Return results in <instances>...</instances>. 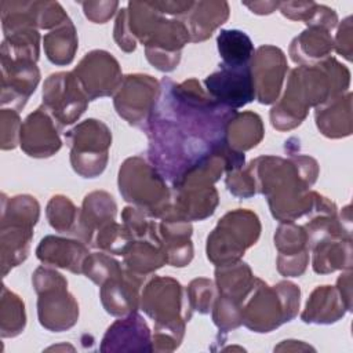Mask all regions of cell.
I'll list each match as a JSON object with an SVG mask.
<instances>
[{
  "label": "cell",
  "instance_id": "1",
  "mask_svg": "<svg viewBox=\"0 0 353 353\" xmlns=\"http://www.w3.org/2000/svg\"><path fill=\"white\" fill-rule=\"evenodd\" d=\"M237 112L212 99L190 79H163L145 131L152 165L172 185L204 167L226 146V131Z\"/></svg>",
  "mask_w": 353,
  "mask_h": 353
},
{
  "label": "cell",
  "instance_id": "2",
  "mask_svg": "<svg viewBox=\"0 0 353 353\" xmlns=\"http://www.w3.org/2000/svg\"><path fill=\"white\" fill-rule=\"evenodd\" d=\"M349 70L334 58L292 69L284 97L270 112L273 127L290 130L299 125L309 106L319 108L339 97L349 87Z\"/></svg>",
  "mask_w": 353,
  "mask_h": 353
},
{
  "label": "cell",
  "instance_id": "3",
  "mask_svg": "<svg viewBox=\"0 0 353 353\" xmlns=\"http://www.w3.org/2000/svg\"><path fill=\"white\" fill-rule=\"evenodd\" d=\"M141 301L142 309L156 321L154 342L164 343L161 350H170L168 343L178 347L185 321L192 316V312L183 309L182 285L171 277H154L146 284Z\"/></svg>",
  "mask_w": 353,
  "mask_h": 353
},
{
  "label": "cell",
  "instance_id": "4",
  "mask_svg": "<svg viewBox=\"0 0 353 353\" xmlns=\"http://www.w3.org/2000/svg\"><path fill=\"white\" fill-rule=\"evenodd\" d=\"M250 301L243 307V323L256 332H269L285 321L294 319L299 307V288L281 281L269 287L255 279Z\"/></svg>",
  "mask_w": 353,
  "mask_h": 353
},
{
  "label": "cell",
  "instance_id": "5",
  "mask_svg": "<svg viewBox=\"0 0 353 353\" xmlns=\"http://www.w3.org/2000/svg\"><path fill=\"white\" fill-rule=\"evenodd\" d=\"M119 189L149 216L161 218L171 207L170 192L160 172L142 157L127 159L119 171Z\"/></svg>",
  "mask_w": 353,
  "mask_h": 353
},
{
  "label": "cell",
  "instance_id": "6",
  "mask_svg": "<svg viewBox=\"0 0 353 353\" xmlns=\"http://www.w3.org/2000/svg\"><path fill=\"white\" fill-rule=\"evenodd\" d=\"M258 216L248 210H234L219 219L207 239V256L216 266L237 262L259 237Z\"/></svg>",
  "mask_w": 353,
  "mask_h": 353
},
{
  "label": "cell",
  "instance_id": "7",
  "mask_svg": "<svg viewBox=\"0 0 353 353\" xmlns=\"http://www.w3.org/2000/svg\"><path fill=\"white\" fill-rule=\"evenodd\" d=\"M33 284L39 294L37 312L40 324L57 332L74 325L79 317V305L74 296L68 292L65 277L41 266L33 274Z\"/></svg>",
  "mask_w": 353,
  "mask_h": 353
},
{
  "label": "cell",
  "instance_id": "8",
  "mask_svg": "<svg viewBox=\"0 0 353 353\" xmlns=\"http://www.w3.org/2000/svg\"><path fill=\"white\" fill-rule=\"evenodd\" d=\"M8 208L3 204L1 216V251L3 274L7 266L12 268L26 259L29 254L33 226L39 219V203L30 196H17L8 201Z\"/></svg>",
  "mask_w": 353,
  "mask_h": 353
},
{
  "label": "cell",
  "instance_id": "9",
  "mask_svg": "<svg viewBox=\"0 0 353 353\" xmlns=\"http://www.w3.org/2000/svg\"><path fill=\"white\" fill-rule=\"evenodd\" d=\"M65 138L72 149L70 161L77 174L84 178H94L105 170L112 134L102 121L84 120L68 131Z\"/></svg>",
  "mask_w": 353,
  "mask_h": 353
},
{
  "label": "cell",
  "instance_id": "10",
  "mask_svg": "<svg viewBox=\"0 0 353 353\" xmlns=\"http://www.w3.org/2000/svg\"><path fill=\"white\" fill-rule=\"evenodd\" d=\"M88 101L73 72L54 73L44 83L43 106L59 127L74 123Z\"/></svg>",
  "mask_w": 353,
  "mask_h": 353
},
{
  "label": "cell",
  "instance_id": "11",
  "mask_svg": "<svg viewBox=\"0 0 353 353\" xmlns=\"http://www.w3.org/2000/svg\"><path fill=\"white\" fill-rule=\"evenodd\" d=\"M159 88V83L149 74L125 76L114 97L117 113L131 125L145 128Z\"/></svg>",
  "mask_w": 353,
  "mask_h": 353
},
{
  "label": "cell",
  "instance_id": "12",
  "mask_svg": "<svg viewBox=\"0 0 353 353\" xmlns=\"http://www.w3.org/2000/svg\"><path fill=\"white\" fill-rule=\"evenodd\" d=\"M204 84L212 99L233 110L247 105L255 98L250 65L234 68L221 63L219 70L207 76Z\"/></svg>",
  "mask_w": 353,
  "mask_h": 353
},
{
  "label": "cell",
  "instance_id": "13",
  "mask_svg": "<svg viewBox=\"0 0 353 353\" xmlns=\"http://www.w3.org/2000/svg\"><path fill=\"white\" fill-rule=\"evenodd\" d=\"M73 73L90 101L113 94L123 81L117 61L102 50L85 54Z\"/></svg>",
  "mask_w": 353,
  "mask_h": 353
},
{
  "label": "cell",
  "instance_id": "14",
  "mask_svg": "<svg viewBox=\"0 0 353 353\" xmlns=\"http://www.w3.org/2000/svg\"><path fill=\"white\" fill-rule=\"evenodd\" d=\"M250 68L255 98L261 103H273L279 97L288 69L283 51L273 46H262L256 50V54H254Z\"/></svg>",
  "mask_w": 353,
  "mask_h": 353
},
{
  "label": "cell",
  "instance_id": "15",
  "mask_svg": "<svg viewBox=\"0 0 353 353\" xmlns=\"http://www.w3.org/2000/svg\"><path fill=\"white\" fill-rule=\"evenodd\" d=\"M58 127L46 108H39L28 116L21 127V148L32 157L52 156L61 148Z\"/></svg>",
  "mask_w": 353,
  "mask_h": 353
},
{
  "label": "cell",
  "instance_id": "16",
  "mask_svg": "<svg viewBox=\"0 0 353 353\" xmlns=\"http://www.w3.org/2000/svg\"><path fill=\"white\" fill-rule=\"evenodd\" d=\"M143 279L125 268L106 280L101 285V299L106 312L113 316H125L137 312L139 305L138 291Z\"/></svg>",
  "mask_w": 353,
  "mask_h": 353
},
{
  "label": "cell",
  "instance_id": "17",
  "mask_svg": "<svg viewBox=\"0 0 353 353\" xmlns=\"http://www.w3.org/2000/svg\"><path fill=\"white\" fill-rule=\"evenodd\" d=\"M3 63V105L15 103L17 109L23 108L29 95L34 91L39 83V69L34 61L30 59H12L1 57Z\"/></svg>",
  "mask_w": 353,
  "mask_h": 353
},
{
  "label": "cell",
  "instance_id": "18",
  "mask_svg": "<svg viewBox=\"0 0 353 353\" xmlns=\"http://www.w3.org/2000/svg\"><path fill=\"white\" fill-rule=\"evenodd\" d=\"M274 243L280 251L279 256L287 255L284 259H279V272L296 277L303 273L307 263L309 241L306 230L291 222L281 225L274 236Z\"/></svg>",
  "mask_w": 353,
  "mask_h": 353
},
{
  "label": "cell",
  "instance_id": "19",
  "mask_svg": "<svg viewBox=\"0 0 353 353\" xmlns=\"http://www.w3.org/2000/svg\"><path fill=\"white\" fill-rule=\"evenodd\" d=\"M150 343L146 323L134 312L108 328L101 350H153Z\"/></svg>",
  "mask_w": 353,
  "mask_h": 353
},
{
  "label": "cell",
  "instance_id": "20",
  "mask_svg": "<svg viewBox=\"0 0 353 353\" xmlns=\"http://www.w3.org/2000/svg\"><path fill=\"white\" fill-rule=\"evenodd\" d=\"M36 254L41 262L68 269L73 273H83L84 262L90 255L88 248L83 243L54 236L44 237Z\"/></svg>",
  "mask_w": 353,
  "mask_h": 353
},
{
  "label": "cell",
  "instance_id": "21",
  "mask_svg": "<svg viewBox=\"0 0 353 353\" xmlns=\"http://www.w3.org/2000/svg\"><path fill=\"white\" fill-rule=\"evenodd\" d=\"M114 215L116 203L112 196L105 192H92L87 194L79 218L77 234L84 243H91L98 230L114 221Z\"/></svg>",
  "mask_w": 353,
  "mask_h": 353
},
{
  "label": "cell",
  "instance_id": "22",
  "mask_svg": "<svg viewBox=\"0 0 353 353\" xmlns=\"http://www.w3.org/2000/svg\"><path fill=\"white\" fill-rule=\"evenodd\" d=\"M219 296L241 305L247 295L252 291L255 277L244 262H233L218 266L215 270Z\"/></svg>",
  "mask_w": 353,
  "mask_h": 353
},
{
  "label": "cell",
  "instance_id": "23",
  "mask_svg": "<svg viewBox=\"0 0 353 353\" xmlns=\"http://www.w3.org/2000/svg\"><path fill=\"white\" fill-rule=\"evenodd\" d=\"M229 15L228 3H193L185 22L190 41H201L211 36L212 30L222 25Z\"/></svg>",
  "mask_w": 353,
  "mask_h": 353
},
{
  "label": "cell",
  "instance_id": "24",
  "mask_svg": "<svg viewBox=\"0 0 353 353\" xmlns=\"http://www.w3.org/2000/svg\"><path fill=\"white\" fill-rule=\"evenodd\" d=\"M341 292L330 285L319 287L313 291L302 314L305 323L330 324L345 314V299L339 301Z\"/></svg>",
  "mask_w": 353,
  "mask_h": 353
},
{
  "label": "cell",
  "instance_id": "25",
  "mask_svg": "<svg viewBox=\"0 0 353 353\" xmlns=\"http://www.w3.org/2000/svg\"><path fill=\"white\" fill-rule=\"evenodd\" d=\"M123 255L125 268L142 277L167 263L161 243L150 239L134 240Z\"/></svg>",
  "mask_w": 353,
  "mask_h": 353
},
{
  "label": "cell",
  "instance_id": "26",
  "mask_svg": "<svg viewBox=\"0 0 353 353\" xmlns=\"http://www.w3.org/2000/svg\"><path fill=\"white\" fill-rule=\"evenodd\" d=\"M313 270L316 273H330L343 266L350 269V239L343 236H330L312 245Z\"/></svg>",
  "mask_w": 353,
  "mask_h": 353
},
{
  "label": "cell",
  "instance_id": "27",
  "mask_svg": "<svg viewBox=\"0 0 353 353\" xmlns=\"http://www.w3.org/2000/svg\"><path fill=\"white\" fill-rule=\"evenodd\" d=\"M327 108L319 106L316 110V123L319 130L330 137L339 138L350 134V121L343 120L350 119V92L345 97L339 95L331 101Z\"/></svg>",
  "mask_w": 353,
  "mask_h": 353
},
{
  "label": "cell",
  "instance_id": "28",
  "mask_svg": "<svg viewBox=\"0 0 353 353\" xmlns=\"http://www.w3.org/2000/svg\"><path fill=\"white\" fill-rule=\"evenodd\" d=\"M263 137L262 120L256 113H236L226 131V142L236 152L248 150L256 146Z\"/></svg>",
  "mask_w": 353,
  "mask_h": 353
},
{
  "label": "cell",
  "instance_id": "29",
  "mask_svg": "<svg viewBox=\"0 0 353 353\" xmlns=\"http://www.w3.org/2000/svg\"><path fill=\"white\" fill-rule=\"evenodd\" d=\"M222 65L245 66L254 57V44L248 34L239 29H222L216 37Z\"/></svg>",
  "mask_w": 353,
  "mask_h": 353
},
{
  "label": "cell",
  "instance_id": "30",
  "mask_svg": "<svg viewBox=\"0 0 353 353\" xmlns=\"http://www.w3.org/2000/svg\"><path fill=\"white\" fill-rule=\"evenodd\" d=\"M334 43L328 33V29L321 26H310V29L305 30L299 37L291 44L292 59L295 62H303V59H321L328 55L332 50Z\"/></svg>",
  "mask_w": 353,
  "mask_h": 353
},
{
  "label": "cell",
  "instance_id": "31",
  "mask_svg": "<svg viewBox=\"0 0 353 353\" xmlns=\"http://www.w3.org/2000/svg\"><path fill=\"white\" fill-rule=\"evenodd\" d=\"M44 48L48 59L57 65L70 63L77 48L76 29L70 19L44 36Z\"/></svg>",
  "mask_w": 353,
  "mask_h": 353
},
{
  "label": "cell",
  "instance_id": "32",
  "mask_svg": "<svg viewBox=\"0 0 353 353\" xmlns=\"http://www.w3.org/2000/svg\"><path fill=\"white\" fill-rule=\"evenodd\" d=\"M50 225L61 233L77 234L80 212L65 196H54L47 205Z\"/></svg>",
  "mask_w": 353,
  "mask_h": 353
},
{
  "label": "cell",
  "instance_id": "33",
  "mask_svg": "<svg viewBox=\"0 0 353 353\" xmlns=\"http://www.w3.org/2000/svg\"><path fill=\"white\" fill-rule=\"evenodd\" d=\"M121 265L106 254H90L84 262L83 273L87 274L94 283L102 285L112 276L121 270Z\"/></svg>",
  "mask_w": 353,
  "mask_h": 353
},
{
  "label": "cell",
  "instance_id": "34",
  "mask_svg": "<svg viewBox=\"0 0 353 353\" xmlns=\"http://www.w3.org/2000/svg\"><path fill=\"white\" fill-rule=\"evenodd\" d=\"M192 310H199L200 313H208L215 301L214 285L207 279H196L190 283L186 291Z\"/></svg>",
  "mask_w": 353,
  "mask_h": 353
},
{
  "label": "cell",
  "instance_id": "35",
  "mask_svg": "<svg viewBox=\"0 0 353 353\" xmlns=\"http://www.w3.org/2000/svg\"><path fill=\"white\" fill-rule=\"evenodd\" d=\"M350 26L345 32L343 26L339 28L338 36H336V50L339 54L345 55L347 59H350Z\"/></svg>",
  "mask_w": 353,
  "mask_h": 353
},
{
  "label": "cell",
  "instance_id": "36",
  "mask_svg": "<svg viewBox=\"0 0 353 353\" xmlns=\"http://www.w3.org/2000/svg\"><path fill=\"white\" fill-rule=\"evenodd\" d=\"M259 4H261V6H263V3H259ZM245 6H247V7H250V8H254V10H252V12L263 14V10H258V8H256V7H258L256 4H247V3H245ZM266 7H279V3H265V10H266L265 12H266V14H269V12H272V10H268Z\"/></svg>",
  "mask_w": 353,
  "mask_h": 353
}]
</instances>
